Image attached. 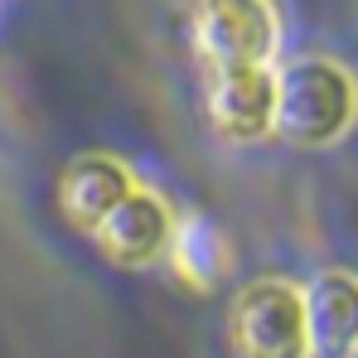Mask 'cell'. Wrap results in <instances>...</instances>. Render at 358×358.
<instances>
[{
    "instance_id": "2",
    "label": "cell",
    "mask_w": 358,
    "mask_h": 358,
    "mask_svg": "<svg viewBox=\"0 0 358 358\" xmlns=\"http://www.w3.org/2000/svg\"><path fill=\"white\" fill-rule=\"evenodd\" d=\"M228 349L233 358H310L305 300L286 276H257L238 286L228 305Z\"/></svg>"
},
{
    "instance_id": "1",
    "label": "cell",
    "mask_w": 358,
    "mask_h": 358,
    "mask_svg": "<svg viewBox=\"0 0 358 358\" xmlns=\"http://www.w3.org/2000/svg\"><path fill=\"white\" fill-rule=\"evenodd\" d=\"M358 121V78L339 59L300 54L276 68V136L300 150L344 141Z\"/></svg>"
},
{
    "instance_id": "3",
    "label": "cell",
    "mask_w": 358,
    "mask_h": 358,
    "mask_svg": "<svg viewBox=\"0 0 358 358\" xmlns=\"http://www.w3.org/2000/svg\"><path fill=\"white\" fill-rule=\"evenodd\" d=\"M194 49L203 68L276 63V49H281L276 0H199L194 5Z\"/></svg>"
},
{
    "instance_id": "6",
    "label": "cell",
    "mask_w": 358,
    "mask_h": 358,
    "mask_svg": "<svg viewBox=\"0 0 358 358\" xmlns=\"http://www.w3.org/2000/svg\"><path fill=\"white\" fill-rule=\"evenodd\" d=\"M141 179L136 170L112 155V150H83V155H73L68 165L59 170V213L78 228V233H97L112 213L121 208V199L136 189Z\"/></svg>"
},
{
    "instance_id": "8",
    "label": "cell",
    "mask_w": 358,
    "mask_h": 358,
    "mask_svg": "<svg viewBox=\"0 0 358 358\" xmlns=\"http://www.w3.org/2000/svg\"><path fill=\"white\" fill-rule=\"evenodd\" d=\"M165 266L175 271L189 291L208 296V291H218V281H228V271H233V242H228V233H223L213 218H203V213H179L170 252H165Z\"/></svg>"
},
{
    "instance_id": "4",
    "label": "cell",
    "mask_w": 358,
    "mask_h": 358,
    "mask_svg": "<svg viewBox=\"0 0 358 358\" xmlns=\"http://www.w3.org/2000/svg\"><path fill=\"white\" fill-rule=\"evenodd\" d=\"M203 117L228 145H257L276 136V68L238 63L203 73Z\"/></svg>"
},
{
    "instance_id": "5",
    "label": "cell",
    "mask_w": 358,
    "mask_h": 358,
    "mask_svg": "<svg viewBox=\"0 0 358 358\" xmlns=\"http://www.w3.org/2000/svg\"><path fill=\"white\" fill-rule=\"evenodd\" d=\"M175 203L150 189V184H136L121 208L92 233L97 252L112 262V266H126V271H145V266H160L165 252H170V238H175Z\"/></svg>"
},
{
    "instance_id": "7",
    "label": "cell",
    "mask_w": 358,
    "mask_h": 358,
    "mask_svg": "<svg viewBox=\"0 0 358 358\" xmlns=\"http://www.w3.org/2000/svg\"><path fill=\"white\" fill-rule=\"evenodd\" d=\"M310 358H358V271H320L300 286Z\"/></svg>"
}]
</instances>
